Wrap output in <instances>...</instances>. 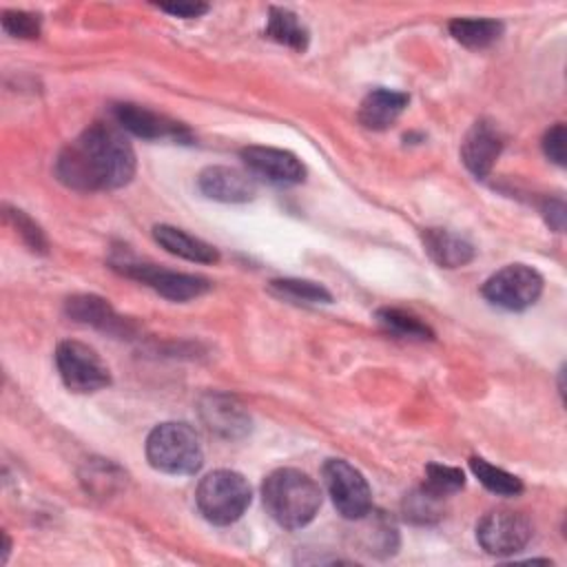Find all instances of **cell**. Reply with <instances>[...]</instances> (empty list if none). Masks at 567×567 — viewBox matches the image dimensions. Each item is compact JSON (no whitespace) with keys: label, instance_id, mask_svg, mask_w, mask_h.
<instances>
[{"label":"cell","instance_id":"6da1fadb","mask_svg":"<svg viewBox=\"0 0 567 567\" xmlns=\"http://www.w3.org/2000/svg\"><path fill=\"white\" fill-rule=\"evenodd\" d=\"M135 151L117 124L95 122L55 159L58 179L73 190H111L131 182Z\"/></svg>","mask_w":567,"mask_h":567},{"label":"cell","instance_id":"7a4b0ae2","mask_svg":"<svg viewBox=\"0 0 567 567\" xmlns=\"http://www.w3.org/2000/svg\"><path fill=\"white\" fill-rule=\"evenodd\" d=\"M261 498L266 512L277 525L286 529H299L317 516L321 505V489L306 472L295 467H279L266 476L261 485Z\"/></svg>","mask_w":567,"mask_h":567},{"label":"cell","instance_id":"3957f363","mask_svg":"<svg viewBox=\"0 0 567 567\" xmlns=\"http://www.w3.org/2000/svg\"><path fill=\"white\" fill-rule=\"evenodd\" d=\"M146 458L164 474L188 476L202 467L204 452L197 432L188 423L168 421L151 430L146 439Z\"/></svg>","mask_w":567,"mask_h":567},{"label":"cell","instance_id":"277c9868","mask_svg":"<svg viewBox=\"0 0 567 567\" xmlns=\"http://www.w3.org/2000/svg\"><path fill=\"white\" fill-rule=\"evenodd\" d=\"M252 498L248 481L233 470L206 474L195 492L197 509L213 525H230L244 516Z\"/></svg>","mask_w":567,"mask_h":567},{"label":"cell","instance_id":"5b68a950","mask_svg":"<svg viewBox=\"0 0 567 567\" xmlns=\"http://www.w3.org/2000/svg\"><path fill=\"white\" fill-rule=\"evenodd\" d=\"M483 297L503 310H525L536 303L543 292V277L525 264H509L496 270L481 288Z\"/></svg>","mask_w":567,"mask_h":567},{"label":"cell","instance_id":"8992f818","mask_svg":"<svg viewBox=\"0 0 567 567\" xmlns=\"http://www.w3.org/2000/svg\"><path fill=\"white\" fill-rule=\"evenodd\" d=\"M55 365L71 392L89 394L111 383V374L102 357L80 341H62L55 348Z\"/></svg>","mask_w":567,"mask_h":567},{"label":"cell","instance_id":"52a82bcc","mask_svg":"<svg viewBox=\"0 0 567 567\" xmlns=\"http://www.w3.org/2000/svg\"><path fill=\"white\" fill-rule=\"evenodd\" d=\"M323 478L332 505L348 520H359L372 509V492L363 474L343 458H328Z\"/></svg>","mask_w":567,"mask_h":567},{"label":"cell","instance_id":"ba28073f","mask_svg":"<svg viewBox=\"0 0 567 567\" xmlns=\"http://www.w3.org/2000/svg\"><path fill=\"white\" fill-rule=\"evenodd\" d=\"M532 538V523L514 509H492L476 525L478 545L492 556H512Z\"/></svg>","mask_w":567,"mask_h":567},{"label":"cell","instance_id":"9c48e42d","mask_svg":"<svg viewBox=\"0 0 567 567\" xmlns=\"http://www.w3.org/2000/svg\"><path fill=\"white\" fill-rule=\"evenodd\" d=\"M126 277H133L142 284H146L148 288H153L155 292H159L162 297L171 299V301H188L195 299L199 295H204L210 288V281L206 277L199 275H190V272H177V270H166L153 264H120L117 266Z\"/></svg>","mask_w":567,"mask_h":567},{"label":"cell","instance_id":"30bf717a","mask_svg":"<svg viewBox=\"0 0 567 567\" xmlns=\"http://www.w3.org/2000/svg\"><path fill=\"white\" fill-rule=\"evenodd\" d=\"M113 117L122 131H128L144 140H175V142L190 140V131L182 122L140 104H131V102L115 104Z\"/></svg>","mask_w":567,"mask_h":567},{"label":"cell","instance_id":"8fae6325","mask_svg":"<svg viewBox=\"0 0 567 567\" xmlns=\"http://www.w3.org/2000/svg\"><path fill=\"white\" fill-rule=\"evenodd\" d=\"M241 159L246 171L255 179H264L277 186H292L303 182L306 168L290 151L272 146H246L241 148Z\"/></svg>","mask_w":567,"mask_h":567},{"label":"cell","instance_id":"7c38bea8","mask_svg":"<svg viewBox=\"0 0 567 567\" xmlns=\"http://www.w3.org/2000/svg\"><path fill=\"white\" fill-rule=\"evenodd\" d=\"M199 190L224 204H244L250 202L257 193V179L248 171L233 166H208L197 177Z\"/></svg>","mask_w":567,"mask_h":567},{"label":"cell","instance_id":"4fadbf2b","mask_svg":"<svg viewBox=\"0 0 567 567\" xmlns=\"http://www.w3.org/2000/svg\"><path fill=\"white\" fill-rule=\"evenodd\" d=\"M501 151H503V137L498 128L487 120H478L472 124V128L463 137L461 159L474 177L483 179L494 168Z\"/></svg>","mask_w":567,"mask_h":567},{"label":"cell","instance_id":"5bb4252c","mask_svg":"<svg viewBox=\"0 0 567 567\" xmlns=\"http://www.w3.org/2000/svg\"><path fill=\"white\" fill-rule=\"evenodd\" d=\"M199 414L208 430L224 439H239L250 430L248 412L226 394H206L199 401Z\"/></svg>","mask_w":567,"mask_h":567},{"label":"cell","instance_id":"9a60e30c","mask_svg":"<svg viewBox=\"0 0 567 567\" xmlns=\"http://www.w3.org/2000/svg\"><path fill=\"white\" fill-rule=\"evenodd\" d=\"M64 310L73 321L93 326L109 334H128L131 332V323L124 317H120L106 299H102L97 295L69 297L64 303Z\"/></svg>","mask_w":567,"mask_h":567},{"label":"cell","instance_id":"2e32d148","mask_svg":"<svg viewBox=\"0 0 567 567\" xmlns=\"http://www.w3.org/2000/svg\"><path fill=\"white\" fill-rule=\"evenodd\" d=\"M410 102V95L403 91H392V89H374L370 91L361 106H359V122L365 128L372 131H385L390 128L396 117L405 111Z\"/></svg>","mask_w":567,"mask_h":567},{"label":"cell","instance_id":"e0dca14e","mask_svg":"<svg viewBox=\"0 0 567 567\" xmlns=\"http://www.w3.org/2000/svg\"><path fill=\"white\" fill-rule=\"evenodd\" d=\"M153 237L164 250H168L171 255H177L186 261H197V264H217L219 261V252L215 246L184 233L182 228L159 224L153 228Z\"/></svg>","mask_w":567,"mask_h":567},{"label":"cell","instance_id":"ac0fdd59","mask_svg":"<svg viewBox=\"0 0 567 567\" xmlns=\"http://www.w3.org/2000/svg\"><path fill=\"white\" fill-rule=\"evenodd\" d=\"M423 246L430 259L443 268H458L474 259V246L445 228H425Z\"/></svg>","mask_w":567,"mask_h":567},{"label":"cell","instance_id":"d6986e66","mask_svg":"<svg viewBox=\"0 0 567 567\" xmlns=\"http://www.w3.org/2000/svg\"><path fill=\"white\" fill-rule=\"evenodd\" d=\"M264 35L295 51H306L308 47V29L303 27L297 13L284 7H270Z\"/></svg>","mask_w":567,"mask_h":567},{"label":"cell","instance_id":"ffe728a7","mask_svg":"<svg viewBox=\"0 0 567 567\" xmlns=\"http://www.w3.org/2000/svg\"><path fill=\"white\" fill-rule=\"evenodd\" d=\"M450 33L467 49H485L503 33V24L492 18H456L450 22Z\"/></svg>","mask_w":567,"mask_h":567},{"label":"cell","instance_id":"44dd1931","mask_svg":"<svg viewBox=\"0 0 567 567\" xmlns=\"http://www.w3.org/2000/svg\"><path fill=\"white\" fill-rule=\"evenodd\" d=\"M377 319L379 323L401 337V339H416V341H425V339H434V332L430 330L427 323H423L419 317L405 312V310H399V308H381L377 312Z\"/></svg>","mask_w":567,"mask_h":567},{"label":"cell","instance_id":"7402d4cb","mask_svg":"<svg viewBox=\"0 0 567 567\" xmlns=\"http://www.w3.org/2000/svg\"><path fill=\"white\" fill-rule=\"evenodd\" d=\"M268 290L281 299L297 303H330L332 295L317 281L308 279H272Z\"/></svg>","mask_w":567,"mask_h":567},{"label":"cell","instance_id":"603a6c76","mask_svg":"<svg viewBox=\"0 0 567 567\" xmlns=\"http://www.w3.org/2000/svg\"><path fill=\"white\" fill-rule=\"evenodd\" d=\"M470 470L474 472V476L494 494H501V496H516L523 492V483L518 476L487 463L485 458L481 456H472L470 458Z\"/></svg>","mask_w":567,"mask_h":567},{"label":"cell","instance_id":"cb8c5ba5","mask_svg":"<svg viewBox=\"0 0 567 567\" xmlns=\"http://www.w3.org/2000/svg\"><path fill=\"white\" fill-rule=\"evenodd\" d=\"M403 512H405V518H410L412 523H419V525L434 523L443 516V498L434 496L421 485L419 489L405 496Z\"/></svg>","mask_w":567,"mask_h":567},{"label":"cell","instance_id":"d4e9b609","mask_svg":"<svg viewBox=\"0 0 567 567\" xmlns=\"http://www.w3.org/2000/svg\"><path fill=\"white\" fill-rule=\"evenodd\" d=\"M463 485H465V474L458 467H450L441 463H430L425 467L423 487L439 498H447L450 494L463 489Z\"/></svg>","mask_w":567,"mask_h":567},{"label":"cell","instance_id":"484cf974","mask_svg":"<svg viewBox=\"0 0 567 567\" xmlns=\"http://www.w3.org/2000/svg\"><path fill=\"white\" fill-rule=\"evenodd\" d=\"M2 29L13 38H38L42 29V18L31 11H4L2 13Z\"/></svg>","mask_w":567,"mask_h":567},{"label":"cell","instance_id":"4316f807","mask_svg":"<svg viewBox=\"0 0 567 567\" xmlns=\"http://www.w3.org/2000/svg\"><path fill=\"white\" fill-rule=\"evenodd\" d=\"M7 219L16 226V230L20 233V237L24 239V244L31 248V250H38V252H47V237L44 233L40 230V226L27 217L22 210L18 208H7Z\"/></svg>","mask_w":567,"mask_h":567},{"label":"cell","instance_id":"83f0119b","mask_svg":"<svg viewBox=\"0 0 567 567\" xmlns=\"http://www.w3.org/2000/svg\"><path fill=\"white\" fill-rule=\"evenodd\" d=\"M565 142H567V133H565V124H554L545 137H543V151L545 155L558 164L565 166Z\"/></svg>","mask_w":567,"mask_h":567},{"label":"cell","instance_id":"f1b7e54d","mask_svg":"<svg viewBox=\"0 0 567 567\" xmlns=\"http://www.w3.org/2000/svg\"><path fill=\"white\" fill-rule=\"evenodd\" d=\"M162 11L177 16V18H199L208 11V4L202 2H173V4H159Z\"/></svg>","mask_w":567,"mask_h":567},{"label":"cell","instance_id":"f546056e","mask_svg":"<svg viewBox=\"0 0 567 567\" xmlns=\"http://www.w3.org/2000/svg\"><path fill=\"white\" fill-rule=\"evenodd\" d=\"M543 215H545L547 224L554 230H563V226H565V202L560 197L547 199L545 206H543Z\"/></svg>","mask_w":567,"mask_h":567},{"label":"cell","instance_id":"4dcf8cb0","mask_svg":"<svg viewBox=\"0 0 567 567\" xmlns=\"http://www.w3.org/2000/svg\"><path fill=\"white\" fill-rule=\"evenodd\" d=\"M9 547H11V543H9V536L4 534V549H2V563L7 560V556H9Z\"/></svg>","mask_w":567,"mask_h":567}]
</instances>
